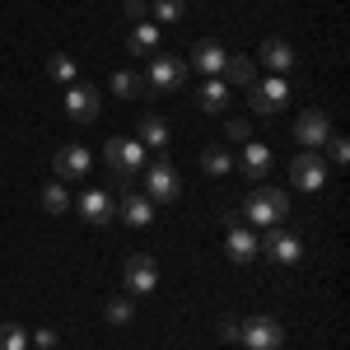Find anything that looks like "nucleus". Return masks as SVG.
Segmentation results:
<instances>
[{
    "instance_id": "nucleus-1",
    "label": "nucleus",
    "mask_w": 350,
    "mask_h": 350,
    "mask_svg": "<svg viewBox=\"0 0 350 350\" xmlns=\"http://www.w3.org/2000/svg\"><path fill=\"white\" fill-rule=\"evenodd\" d=\"M243 215H247V224H262V229H275V224H285V215H290V191L262 183V187L247 196Z\"/></svg>"
},
{
    "instance_id": "nucleus-2",
    "label": "nucleus",
    "mask_w": 350,
    "mask_h": 350,
    "mask_svg": "<svg viewBox=\"0 0 350 350\" xmlns=\"http://www.w3.org/2000/svg\"><path fill=\"white\" fill-rule=\"evenodd\" d=\"M103 159H108V168L117 173V178H135V173H145V145L140 140H131V135H112L108 145H103Z\"/></svg>"
},
{
    "instance_id": "nucleus-3",
    "label": "nucleus",
    "mask_w": 350,
    "mask_h": 350,
    "mask_svg": "<svg viewBox=\"0 0 350 350\" xmlns=\"http://www.w3.org/2000/svg\"><path fill=\"white\" fill-rule=\"evenodd\" d=\"M224 229H229V239H224V252H229V262L234 267H247V262H257L262 257V247H257V234L243 224L234 211H224Z\"/></svg>"
},
{
    "instance_id": "nucleus-4",
    "label": "nucleus",
    "mask_w": 350,
    "mask_h": 350,
    "mask_svg": "<svg viewBox=\"0 0 350 350\" xmlns=\"http://www.w3.org/2000/svg\"><path fill=\"white\" fill-rule=\"evenodd\" d=\"M187 80V61L183 56H150V66H145V89L150 94H168V89H178V84Z\"/></svg>"
},
{
    "instance_id": "nucleus-5",
    "label": "nucleus",
    "mask_w": 350,
    "mask_h": 350,
    "mask_svg": "<svg viewBox=\"0 0 350 350\" xmlns=\"http://www.w3.org/2000/svg\"><path fill=\"white\" fill-rule=\"evenodd\" d=\"M239 341L247 350H280L285 346V327L275 323V318H267V313H257V318L239 323Z\"/></svg>"
},
{
    "instance_id": "nucleus-6",
    "label": "nucleus",
    "mask_w": 350,
    "mask_h": 350,
    "mask_svg": "<svg viewBox=\"0 0 350 350\" xmlns=\"http://www.w3.org/2000/svg\"><path fill=\"white\" fill-rule=\"evenodd\" d=\"M247 103H252L257 117H275V112L290 103V80L285 75H271L262 84H247Z\"/></svg>"
},
{
    "instance_id": "nucleus-7",
    "label": "nucleus",
    "mask_w": 350,
    "mask_h": 350,
    "mask_svg": "<svg viewBox=\"0 0 350 350\" xmlns=\"http://www.w3.org/2000/svg\"><path fill=\"white\" fill-rule=\"evenodd\" d=\"M178 191H183V183H178V168L163 159H154V163H145V196L159 206V201H178Z\"/></svg>"
},
{
    "instance_id": "nucleus-8",
    "label": "nucleus",
    "mask_w": 350,
    "mask_h": 350,
    "mask_svg": "<svg viewBox=\"0 0 350 350\" xmlns=\"http://www.w3.org/2000/svg\"><path fill=\"white\" fill-rule=\"evenodd\" d=\"M98 112H103L98 84L75 80L70 89H66V117H70V122H98Z\"/></svg>"
},
{
    "instance_id": "nucleus-9",
    "label": "nucleus",
    "mask_w": 350,
    "mask_h": 350,
    "mask_svg": "<svg viewBox=\"0 0 350 350\" xmlns=\"http://www.w3.org/2000/svg\"><path fill=\"white\" fill-rule=\"evenodd\" d=\"M257 247L267 252L275 267H295L299 257H304V243H299V234H290L285 224H275V229H267V239H257Z\"/></svg>"
},
{
    "instance_id": "nucleus-10",
    "label": "nucleus",
    "mask_w": 350,
    "mask_h": 350,
    "mask_svg": "<svg viewBox=\"0 0 350 350\" xmlns=\"http://www.w3.org/2000/svg\"><path fill=\"white\" fill-rule=\"evenodd\" d=\"M122 280H126L131 295H154V290H159V267H154V257H150V252H131L126 267H122Z\"/></svg>"
},
{
    "instance_id": "nucleus-11",
    "label": "nucleus",
    "mask_w": 350,
    "mask_h": 350,
    "mask_svg": "<svg viewBox=\"0 0 350 350\" xmlns=\"http://www.w3.org/2000/svg\"><path fill=\"white\" fill-rule=\"evenodd\" d=\"M290 183H295L299 191H318L327 183V163L318 150H304V154H295L290 159Z\"/></svg>"
},
{
    "instance_id": "nucleus-12",
    "label": "nucleus",
    "mask_w": 350,
    "mask_h": 350,
    "mask_svg": "<svg viewBox=\"0 0 350 350\" xmlns=\"http://www.w3.org/2000/svg\"><path fill=\"white\" fill-rule=\"evenodd\" d=\"M56 178L61 183H70V178H89V168H94V154H89V145H80V140H70V145H61L56 150Z\"/></svg>"
},
{
    "instance_id": "nucleus-13",
    "label": "nucleus",
    "mask_w": 350,
    "mask_h": 350,
    "mask_svg": "<svg viewBox=\"0 0 350 350\" xmlns=\"http://www.w3.org/2000/svg\"><path fill=\"white\" fill-rule=\"evenodd\" d=\"M327 135H332V117H327L323 108L299 112V122H295V140L304 145V150H323Z\"/></svg>"
},
{
    "instance_id": "nucleus-14",
    "label": "nucleus",
    "mask_w": 350,
    "mask_h": 350,
    "mask_svg": "<svg viewBox=\"0 0 350 350\" xmlns=\"http://www.w3.org/2000/svg\"><path fill=\"white\" fill-rule=\"evenodd\" d=\"M224 47H219L215 38H201V42H196V47H191V61H187V70H201V75H206V80H211V75H219V70H224Z\"/></svg>"
},
{
    "instance_id": "nucleus-15",
    "label": "nucleus",
    "mask_w": 350,
    "mask_h": 350,
    "mask_svg": "<svg viewBox=\"0 0 350 350\" xmlns=\"http://www.w3.org/2000/svg\"><path fill=\"white\" fill-rule=\"evenodd\" d=\"M271 163H275V154H271L267 140H243L239 168L247 173V178H271Z\"/></svg>"
},
{
    "instance_id": "nucleus-16",
    "label": "nucleus",
    "mask_w": 350,
    "mask_h": 350,
    "mask_svg": "<svg viewBox=\"0 0 350 350\" xmlns=\"http://www.w3.org/2000/svg\"><path fill=\"white\" fill-rule=\"evenodd\" d=\"M80 215L89 219V224H98V229H103V224H112V219H117V201H112L108 191L89 187V191L80 196Z\"/></svg>"
},
{
    "instance_id": "nucleus-17",
    "label": "nucleus",
    "mask_w": 350,
    "mask_h": 350,
    "mask_svg": "<svg viewBox=\"0 0 350 350\" xmlns=\"http://www.w3.org/2000/svg\"><path fill=\"white\" fill-rule=\"evenodd\" d=\"M117 219H122V224H131V229H145V224L154 219V201H150L145 191H140V196L126 191V196H122V206H117Z\"/></svg>"
},
{
    "instance_id": "nucleus-18",
    "label": "nucleus",
    "mask_w": 350,
    "mask_h": 350,
    "mask_svg": "<svg viewBox=\"0 0 350 350\" xmlns=\"http://www.w3.org/2000/svg\"><path fill=\"white\" fill-rule=\"evenodd\" d=\"M159 38H163V28L154 24V19H140V24L126 33V52L131 56H154L159 52Z\"/></svg>"
},
{
    "instance_id": "nucleus-19",
    "label": "nucleus",
    "mask_w": 350,
    "mask_h": 350,
    "mask_svg": "<svg viewBox=\"0 0 350 350\" xmlns=\"http://www.w3.org/2000/svg\"><path fill=\"white\" fill-rule=\"evenodd\" d=\"M262 66H267L271 75H290V66H295V47H290L285 38H267V42H262Z\"/></svg>"
},
{
    "instance_id": "nucleus-20",
    "label": "nucleus",
    "mask_w": 350,
    "mask_h": 350,
    "mask_svg": "<svg viewBox=\"0 0 350 350\" xmlns=\"http://www.w3.org/2000/svg\"><path fill=\"white\" fill-rule=\"evenodd\" d=\"M135 140L163 154V150H168V140H173V131H168V122H163L159 112H145V117H140V131H135Z\"/></svg>"
},
{
    "instance_id": "nucleus-21",
    "label": "nucleus",
    "mask_w": 350,
    "mask_h": 350,
    "mask_svg": "<svg viewBox=\"0 0 350 350\" xmlns=\"http://www.w3.org/2000/svg\"><path fill=\"white\" fill-rule=\"evenodd\" d=\"M257 61H247V56H224V70H219V80L229 84V89H247V84H257V70H252Z\"/></svg>"
},
{
    "instance_id": "nucleus-22",
    "label": "nucleus",
    "mask_w": 350,
    "mask_h": 350,
    "mask_svg": "<svg viewBox=\"0 0 350 350\" xmlns=\"http://www.w3.org/2000/svg\"><path fill=\"white\" fill-rule=\"evenodd\" d=\"M224 103H229V84L219 80V75H211V80L196 89V108L201 112H224Z\"/></svg>"
},
{
    "instance_id": "nucleus-23",
    "label": "nucleus",
    "mask_w": 350,
    "mask_h": 350,
    "mask_svg": "<svg viewBox=\"0 0 350 350\" xmlns=\"http://www.w3.org/2000/svg\"><path fill=\"white\" fill-rule=\"evenodd\" d=\"M201 168H206L211 178H224V173L234 168V154H229L224 145H206V150H201Z\"/></svg>"
},
{
    "instance_id": "nucleus-24",
    "label": "nucleus",
    "mask_w": 350,
    "mask_h": 350,
    "mask_svg": "<svg viewBox=\"0 0 350 350\" xmlns=\"http://www.w3.org/2000/svg\"><path fill=\"white\" fill-rule=\"evenodd\" d=\"M112 94H117L122 103H131V98L145 94V80H140L135 70H117V75H112Z\"/></svg>"
},
{
    "instance_id": "nucleus-25",
    "label": "nucleus",
    "mask_w": 350,
    "mask_h": 350,
    "mask_svg": "<svg viewBox=\"0 0 350 350\" xmlns=\"http://www.w3.org/2000/svg\"><path fill=\"white\" fill-rule=\"evenodd\" d=\"M66 206H70L66 183H61V178H56V183H47V187H42V211H47V215H66Z\"/></svg>"
},
{
    "instance_id": "nucleus-26",
    "label": "nucleus",
    "mask_w": 350,
    "mask_h": 350,
    "mask_svg": "<svg viewBox=\"0 0 350 350\" xmlns=\"http://www.w3.org/2000/svg\"><path fill=\"white\" fill-rule=\"evenodd\" d=\"M150 10H154V24H178L183 14H187V0H150Z\"/></svg>"
},
{
    "instance_id": "nucleus-27",
    "label": "nucleus",
    "mask_w": 350,
    "mask_h": 350,
    "mask_svg": "<svg viewBox=\"0 0 350 350\" xmlns=\"http://www.w3.org/2000/svg\"><path fill=\"white\" fill-rule=\"evenodd\" d=\"M103 318H108L112 327H126L135 318V304L126 295H117V299H108V308H103Z\"/></svg>"
},
{
    "instance_id": "nucleus-28",
    "label": "nucleus",
    "mask_w": 350,
    "mask_h": 350,
    "mask_svg": "<svg viewBox=\"0 0 350 350\" xmlns=\"http://www.w3.org/2000/svg\"><path fill=\"white\" fill-rule=\"evenodd\" d=\"M0 350H28V327L0 323Z\"/></svg>"
},
{
    "instance_id": "nucleus-29",
    "label": "nucleus",
    "mask_w": 350,
    "mask_h": 350,
    "mask_svg": "<svg viewBox=\"0 0 350 350\" xmlns=\"http://www.w3.org/2000/svg\"><path fill=\"white\" fill-rule=\"evenodd\" d=\"M47 75H52L56 84H75V61H70L66 52H56L52 61H47Z\"/></svg>"
},
{
    "instance_id": "nucleus-30",
    "label": "nucleus",
    "mask_w": 350,
    "mask_h": 350,
    "mask_svg": "<svg viewBox=\"0 0 350 350\" xmlns=\"http://www.w3.org/2000/svg\"><path fill=\"white\" fill-rule=\"evenodd\" d=\"M327 154H332V163H346L350 159V145H346V135H327Z\"/></svg>"
},
{
    "instance_id": "nucleus-31",
    "label": "nucleus",
    "mask_w": 350,
    "mask_h": 350,
    "mask_svg": "<svg viewBox=\"0 0 350 350\" xmlns=\"http://www.w3.org/2000/svg\"><path fill=\"white\" fill-rule=\"evenodd\" d=\"M28 341H33V350H56V327H42V332H33Z\"/></svg>"
},
{
    "instance_id": "nucleus-32",
    "label": "nucleus",
    "mask_w": 350,
    "mask_h": 350,
    "mask_svg": "<svg viewBox=\"0 0 350 350\" xmlns=\"http://www.w3.org/2000/svg\"><path fill=\"white\" fill-rule=\"evenodd\" d=\"M229 140H252V126H247L243 117H234V122H229Z\"/></svg>"
},
{
    "instance_id": "nucleus-33",
    "label": "nucleus",
    "mask_w": 350,
    "mask_h": 350,
    "mask_svg": "<svg viewBox=\"0 0 350 350\" xmlns=\"http://www.w3.org/2000/svg\"><path fill=\"white\" fill-rule=\"evenodd\" d=\"M219 341H239V318H219Z\"/></svg>"
},
{
    "instance_id": "nucleus-34",
    "label": "nucleus",
    "mask_w": 350,
    "mask_h": 350,
    "mask_svg": "<svg viewBox=\"0 0 350 350\" xmlns=\"http://www.w3.org/2000/svg\"><path fill=\"white\" fill-rule=\"evenodd\" d=\"M145 10H150V0H126V14H131L135 24H140V19H145Z\"/></svg>"
}]
</instances>
